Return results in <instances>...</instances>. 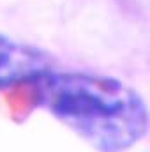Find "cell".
I'll list each match as a JSON object with an SVG mask.
<instances>
[{
    "instance_id": "obj_1",
    "label": "cell",
    "mask_w": 150,
    "mask_h": 152,
    "mask_svg": "<svg viewBox=\"0 0 150 152\" xmlns=\"http://www.w3.org/2000/svg\"><path fill=\"white\" fill-rule=\"evenodd\" d=\"M37 106L101 152H122L149 127L141 96L101 75L46 71L30 81Z\"/></svg>"
},
{
    "instance_id": "obj_2",
    "label": "cell",
    "mask_w": 150,
    "mask_h": 152,
    "mask_svg": "<svg viewBox=\"0 0 150 152\" xmlns=\"http://www.w3.org/2000/svg\"><path fill=\"white\" fill-rule=\"evenodd\" d=\"M50 71V57L36 46L0 37V87L32 81Z\"/></svg>"
}]
</instances>
